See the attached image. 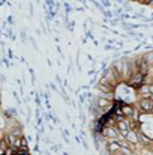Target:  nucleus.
<instances>
[{
	"mask_svg": "<svg viewBox=\"0 0 153 155\" xmlns=\"http://www.w3.org/2000/svg\"><path fill=\"white\" fill-rule=\"evenodd\" d=\"M135 65H137V69H138V72L143 75V77H146V75H149V71H150V66H149V63L144 60V57L143 56H140L137 60H135Z\"/></svg>",
	"mask_w": 153,
	"mask_h": 155,
	"instance_id": "obj_1",
	"label": "nucleus"
},
{
	"mask_svg": "<svg viewBox=\"0 0 153 155\" xmlns=\"http://www.w3.org/2000/svg\"><path fill=\"white\" fill-rule=\"evenodd\" d=\"M113 101L114 100H108V98H96L95 107L99 108L101 111H110L113 108Z\"/></svg>",
	"mask_w": 153,
	"mask_h": 155,
	"instance_id": "obj_2",
	"label": "nucleus"
},
{
	"mask_svg": "<svg viewBox=\"0 0 153 155\" xmlns=\"http://www.w3.org/2000/svg\"><path fill=\"white\" fill-rule=\"evenodd\" d=\"M152 110H153V101L152 100H140V111L152 113Z\"/></svg>",
	"mask_w": 153,
	"mask_h": 155,
	"instance_id": "obj_3",
	"label": "nucleus"
},
{
	"mask_svg": "<svg viewBox=\"0 0 153 155\" xmlns=\"http://www.w3.org/2000/svg\"><path fill=\"white\" fill-rule=\"evenodd\" d=\"M107 151L110 152V155L117 154V152L120 151V145H119V142H117V140H110V143L107 145Z\"/></svg>",
	"mask_w": 153,
	"mask_h": 155,
	"instance_id": "obj_4",
	"label": "nucleus"
},
{
	"mask_svg": "<svg viewBox=\"0 0 153 155\" xmlns=\"http://www.w3.org/2000/svg\"><path fill=\"white\" fill-rule=\"evenodd\" d=\"M125 140L129 142L131 145H137L140 140H138V133L137 131H128V134L125 136Z\"/></svg>",
	"mask_w": 153,
	"mask_h": 155,
	"instance_id": "obj_5",
	"label": "nucleus"
},
{
	"mask_svg": "<svg viewBox=\"0 0 153 155\" xmlns=\"http://www.w3.org/2000/svg\"><path fill=\"white\" fill-rule=\"evenodd\" d=\"M18 151L20 152H29V142H27V139L24 136H21V139H20V148H18Z\"/></svg>",
	"mask_w": 153,
	"mask_h": 155,
	"instance_id": "obj_6",
	"label": "nucleus"
},
{
	"mask_svg": "<svg viewBox=\"0 0 153 155\" xmlns=\"http://www.w3.org/2000/svg\"><path fill=\"white\" fill-rule=\"evenodd\" d=\"M143 57H144V60L149 63V66H152L153 65V51H149L147 54H144Z\"/></svg>",
	"mask_w": 153,
	"mask_h": 155,
	"instance_id": "obj_7",
	"label": "nucleus"
},
{
	"mask_svg": "<svg viewBox=\"0 0 153 155\" xmlns=\"http://www.w3.org/2000/svg\"><path fill=\"white\" fill-rule=\"evenodd\" d=\"M17 152V149H14V148H11V146H8L6 149H5V155H14Z\"/></svg>",
	"mask_w": 153,
	"mask_h": 155,
	"instance_id": "obj_8",
	"label": "nucleus"
},
{
	"mask_svg": "<svg viewBox=\"0 0 153 155\" xmlns=\"http://www.w3.org/2000/svg\"><path fill=\"white\" fill-rule=\"evenodd\" d=\"M137 2H140V3H150V0H137Z\"/></svg>",
	"mask_w": 153,
	"mask_h": 155,
	"instance_id": "obj_9",
	"label": "nucleus"
},
{
	"mask_svg": "<svg viewBox=\"0 0 153 155\" xmlns=\"http://www.w3.org/2000/svg\"><path fill=\"white\" fill-rule=\"evenodd\" d=\"M24 154H26V152H20V151H17L14 155H24Z\"/></svg>",
	"mask_w": 153,
	"mask_h": 155,
	"instance_id": "obj_10",
	"label": "nucleus"
},
{
	"mask_svg": "<svg viewBox=\"0 0 153 155\" xmlns=\"http://www.w3.org/2000/svg\"><path fill=\"white\" fill-rule=\"evenodd\" d=\"M0 155H5V149L3 148H0Z\"/></svg>",
	"mask_w": 153,
	"mask_h": 155,
	"instance_id": "obj_11",
	"label": "nucleus"
},
{
	"mask_svg": "<svg viewBox=\"0 0 153 155\" xmlns=\"http://www.w3.org/2000/svg\"><path fill=\"white\" fill-rule=\"evenodd\" d=\"M149 5H152V6H153V0H150V3H149Z\"/></svg>",
	"mask_w": 153,
	"mask_h": 155,
	"instance_id": "obj_12",
	"label": "nucleus"
},
{
	"mask_svg": "<svg viewBox=\"0 0 153 155\" xmlns=\"http://www.w3.org/2000/svg\"><path fill=\"white\" fill-rule=\"evenodd\" d=\"M152 114H153V110H152Z\"/></svg>",
	"mask_w": 153,
	"mask_h": 155,
	"instance_id": "obj_13",
	"label": "nucleus"
},
{
	"mask_svg": "<svg viewBox=\"0 0 153 155\" xmlns=\"http://www.w3.org/2000/svg\"><path fill=\"white\" fill-rule=\"evenodd\" d=\"M152 146H153V142H152Z\"/></svg>",
	"mask_w": 153,
	"mask_h": 155,
	"instance_id": "obj_14",
	"label": "nucleus"
}]
</instances>
